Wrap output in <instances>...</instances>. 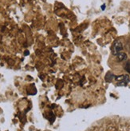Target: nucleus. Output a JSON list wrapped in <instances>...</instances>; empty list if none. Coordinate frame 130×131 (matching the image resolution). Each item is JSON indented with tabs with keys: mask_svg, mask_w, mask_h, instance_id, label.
Here are the masks:
<instances>
[{
	"mask_svg": "<svg viewBox=\"0 0 130 131\" xmlns=\"http://www.w3.org/2000/svg\"><path fill=\"white\" fill-rule=\"evenodd\" d=\"M105 4L102 5V6H101V10H105Z\"/></svg>",
	"mask_w": 130,
	"mask_h": 131,
	"instance_id": "obj_6",
	"label": "nucleus"
},
{
	"mask_svg": "<svg viewBox=\"0 0 130 131\" xmlns=\"http://www.w3.org/2000/svg\"><path fill=\"white\" fill-rule=\"evenodd\" d=\"M116 56V60L118 62H123L127 59V54L125 53H123V52H120V53Z\"/></svg>",
	"mask_w": 130,
	"mask_h": 131,
	"instance_id": "obj_2",
	"label": "nucleus"
},
{
	"mask_svg": "<svg viewBox=\"0 0 130 131\" xmlns=\"http://www.w3.org/2000/svg\"><path fill=\"white\" fill-rule=\"evenodd\" d=\"M129 82V77L128 75H125L123 79L118 82V86H126V85Z\"/></svg>",
	"mask_w": 130,
	"mask_h": 131,
	"instance_id": "obj_3",
	"label": "nucleus"
},
{
	"mask_svg": "<svg viewBox=\"0 0 130 131\" xmlns=\"http://www.w3.org/2000/svg\"><path fill=\"white\" fill-rule=\"evenodd\" d=\"M125 70H126V71H128V73L130 74V62H128L125 64Z\"/></svg>",
	"mask_w": 130,
	"mask_h": 131,
	"instance_id": "obj_5",
	"label": "nucleus"
},
{
	"mask_svg": "<svg viewBox=\"0 0 130 131\" xmlns=\"http://www.w3.org/2000/svg\"><path fill=\"white\" fill-rule=\"evenodd\" d=\"M113 78H115L114 74H112L111 72H109V73L105 76V80H106V82H112V80L113 79Z\"/></svg>",
	"mask_w": 130,
	"mask_h": 131,
	"instance_id": "obj_4",
	"label": "nucleus"
},
{
	"mask_svg": "<svg viewBox=\"0 0 130 131\" xmlns=\"http://www.w3.org/2000/svg\"><path fill=\"white\" fill-rule=\"evenodd\" d=\"M123 50V44L120 40H116L112 47V53L113 55H117Z\"/></svg>",
	"mask_w": 130,
	"mask_h": 131,
	"instance_id": "obj_1",
	"label": "nucleus"
},
{
	"mask_svg": "<svg viewBox=\"0 0 130 131\" xmlns=\"http://www.w3.org/2000/svg\"><path fill=\"white\" fill-rule=\"evenodd\" d=\"M28 54H29V52H28V51H26V54H26V55H27Z\"/></svg>",
	"mask_w": 130,
	"mask_h": 131,
	"instance_id": "obj_7",
	"label": "nucleus"
}]
</instances>
